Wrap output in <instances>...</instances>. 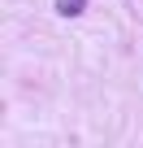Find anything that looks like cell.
<instances>
[{"label": "cell", "instance_id": "obj_1", "mask_svg": "<svg viewBox=\"0 0 143 148\" xmlns=\"http://www.w3.org/2000/svg\"><path fill=\"white\" fill-rule=\"evenodd\" d=\"M56 9H61L65 18H78V13L87 9V0H56Z\"/></svg>", "mask_w": 143, "mask_h": 148}]
</instances>
